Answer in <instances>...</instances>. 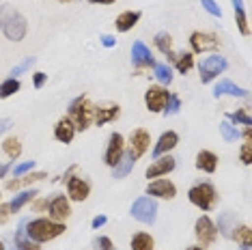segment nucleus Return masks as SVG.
<instances>
[{
	"instance_id": "nucleus-1",
	"label": "nucleus",
	"mask_w": 252,
	"mask_h": 250,
	"mask_svg": "<svg viewBox=\"0 0 252 250\" xmlns=\"http://www.w3.org/2000/svg\"><path fill=\"white\" fill-rule=\"evenodd\" d=\"M0 31H2V35L9 41H22L26 37V31H28L26 18L9 2L0 4Z\"/></svg>"
},
{
	"instance_id": "nucleus-2",
	"label": "nucleus",
	"mask_w": 252,
	"mask_h": 250,
	"mask_svg": "<svg viewBox=\"0 0 252 250\" xmlns=\"http://www.w3.org/2000/svg\"><path fill=\"white\" fill-rule=\"evenodd\" d=\"M65 222H54L50 218H35V220H26V233L35 244L43 242H52L59 235L65 233Z\"/></svg>"
},
{
	"instance_id": "nucleus-3",
	"label": "nucleus",
	"mask_w": 252,
	"mask_h": 250,
	"mask_svg": "<svg viewBox=\"0 0 252 250\" xmlns=\"http://www.w3.org/2000/svg\"><path fill=\"white\" fill-rule=\"evenodd\" d=\"M69 119L76 125V132H84V129H89V125L93 123V104H91V99L87 95H80L78 99L71 101L69 106Z\"/></svg>"
},
{
	"instance_id": "nucleus-4",
	"label": "nucleus",
	"mask_w": 252,
	"mask_h": 250,
	"mask_svg": "<svg viewBox=\"0 0 252 250\" xmlns=\"http://www.w3.org/2000/svg\"><path fill=\"white\" fill-rule=\"evenodd\" d=\"M188 198H190V203H192V205H196L198 209L209 212V209H214V205L218 203V192H216V188L211 184H207V181H200V184L190 188Z\"/></svg>"
},
{
	"instance_id": "nucleus-5",
	"label": "nucleus",
	"mask_w": 252,
	"mask_h": 250,
	"mask_svg": "<svg viewBox=\"0 0 252 250\" xmlns=\"http://www.w3.org/2000/svg\"><path fill=\"white\" fill-rule=\"evenodd\" d=\"M131 216L142 224H153L158 220V203L151 196H140L131 205Z\"/></svg>"
},
{
	"instance_id": "nucleus-6",
	"label": "nucleus",
	"mask_w": 252,
	"mask_h": 250,
	"mask_svg": "<svg viewBox=\"0 0 252 250\" xmlns=\"http://www.w3.org/2000/svg\"><path fill=\"white\" fill-rule=\"evenodd\" d=\"M228 67V62L224 56H220V54H214V56H207V59H203L200 61V65H198V71H200V82L203 84H207L211 82L214 78H218L222 71H224Z\"/></svg>"
},
{
	"instance_id": "nucleus-7",
	"label": "nucleus",
	"mask_w": 252,
	"mask_h": 250,
	"mask_svg": "<svg viewBox=\"0 0 252 250\" xmlns=\"http://www.w3.org/2000/svg\"><path fill=\"white\" fill-rule=\"evenodd\" d=\"M194 235H196V240L203 244V246H211L218 237V229H216L214 220H211L209 216H200L196 220V224H194Z\"/></svg>"
},
{
	"instance_id": "nucleus-8",
	"label": "nucleus",
	"mask_w": 252,
	"mask_h": 250,
	"mask_svg": "<svg viewBox=\"0 0 252 250\" xmlns=\"http://www.w3.org/2000/svg\"><path fill=\"white\" fill-rule=\"evenodd\" d=\"M149 147H151V136H149L147 129H131L129 134V153L134 156V160H138L142 157L145 153L149 151Z\"/></svg>"
},
{
	"instance_id": "nucleus-9",
	"label": "nucleus",
	"mask_w": 252,
	"mask_h": 250,
	"mask_svg": "<svg viewBox=\"0 0 252 250\" xmlns=\"http://www.w3.org/2000/svg\"><path fill=\"white\" fill-rule=\"evenodd\" d=\"M170 93L162 87H149L145 93V104L149 112H164L166 101H168Z\"/></svg>"
},
{
	"instance_id": "nucleus-10",
	"label": "nucleus",
	"mask_w": 252,
	"mask_h": 250,
	"mask_svg": "<svg viewBox=\"0 0 252 250\" xmlns=\"http://www.w3.org/2000/svg\"><path fill=\"white\" fill-rule=\"evenodd\" d=\"M190 45L194 52H209V50H216L220 45V39L214 32H203V31H194L190 35Z\"/></svg>"
},
{
	"instance_id": "nucleus-11",
	"label": "nucleus",
	"mask_w": 252,
	"mask_h": 250,
	"mask_svg": "<svg viewBox=\"0 0 252 250\" xmlns=\"http://www.w3.org/2000/svg\"><path fill=\"white\" fill-rule=\"evenodd\" d=\"M147 194L151 198H166V201H170V198L177 196V188L168 179H153L147 186Z\"/></svg>"
},
{
	"instance_id": "nucleus-12",
	"label": "nucleus",
	"mask_w": 252,
	"mask_h": 250,
	"mask_svg": "<svg viewBox=\"0 0 252 250\" xmlns=\"http://www.w3.org/2000/svg\"><path fill=\"white\" fill-rule=\"evenodd\" d=\"M123 153H125V138H123V134L112 132L110 140H108V149H106L104 162L108 164V166H114V164L123 157Z\"/></svg>"
},
{
	"instance_id": "nucleus-13",
	"label": "nucleus",
	"mask_w": 252,
	"mask_h": 250,
	"mask_svg": "<svg viewBox=\"0 0 252 250\" xmlns=\"http://www.w3.org/2000/svg\"><path fill=\"white\" fill-rule=\"evenodd\" d=\"M48 212H50V220H54V222H65L71 216V207H69L67 196L59 194V196H54L52 201H48Z\"/></svg>"
},
{
	"instance_id": "nucleus-14",
	"label": "nucleus",
	"mask_w": 252,
	"mask_h": 250,
	"mask_svg": "<svg viewBox=\"0 0 252 250\" xmlns=\"http://www.w3.org/2000/svg\"><path fill=\"white\" fill-rule=\"evenodd\" d=\"M67 194H69V198L76 203L87 201L89 194H91L89 181H84L82 177H69L67 179Z\"/></svg>"
},
{
	"instance_id": "nucleus-15",
	"label": "nucleus",
	"mask_w": 252,
	"mask_h": 250,
	"mask_svg": "<svg viewBox=\"0 0 252 250\" xmlns=\"http://www.w3.org/2000/svg\"><path fill=\"white\" fill-rule=\"evenodd\" d=\"M175 166H177V162H175V157H170L168 153H166L164 157H156V162L151 164V166L147 168V177H149V181L151 179H158V177H164V175H168L170 170H175Z\"/></svg>"
},
{
	"instance_id": "nucleus-16",
	"label": "nucleus",
	"mask_w": 252,
	"mask_h": 250,
	"mask_svg": "<svg viewBox=\"0 0 252 250\" xmlns=\"http://www.w3.org/2000/svg\"><path fill=\"white\" fill-rule=\"evenodd\" d=\"M131 62H134L138 69H145V67L156 65V59L151 56V50L142 41H134V45H131Z\"/></svg>"
},
{
	"instance_id": "nucleus-17",
	"label": "nucleus",
	"mask_w": 252,
	"mask_h": 250,
	"mask_svg": "<svg viewBox=\"0 0 252 250\" xmlns=\"http://www.w3.org/2000/svg\"><path fill=\"white\" fill-rule=\"evenodd\" d=\"M121 115V108L117 104H106V106H93V123L95 125H106L119 119Z\"/></svg>"
},
{
	"instance_id": "nucleus-18",
	"label": "nucleus",
	"mask_w": 252,
	"mask_h": 250,
	"mask_svg": "<svg viewBox=\"0 0 252 250\" xmlns=\"http://www.w3.org/2000/svg\"><path fill=\"white\" fill-rule=\"evenodd\" d=\"M73 136H76V125H73V121L69 117H63L56 121L54 125V138L59 140V143H71Z\"/></svg>"
},
{
	"instance_id": "nucleus-19",
	"label": "nucleus",
	"mask_w": 252,
	"mask_h": 250,
	"mask_svg": "<svg viewBox=\"0 0 252 250\" xmlns=\"http://www.w3.org/2000/svg\"><path fill=\"white\" fill-rule=\"evenodd\" d=\"M177 143H179V134L173 132V129L164 132V134L158 138V145H156V149H153V157H162V156H166L168 151H173V149H175Z\"/></svg>"
},
{
	"instance_id": "nucleus-20",
	"label": "nucleus",
	"mask_w": 252,
	"mask_h": 250,
	"mask_svg": "<svg viewBox=\"0 0 252 250\" xmlns=\"http://www.w3.org/2000/svg\"><path fill=\"white\" fill-rule=\"evenodd\" d=\"M222 95H231V97H246V89L237 87L235 82L231 80H220L214 87V97H222Z\"/></svg>"
},
{
	"instance_id": "nucleus-21",
	"label": "nucleus",
	"mask_w": 252,
	"mask_h": 250,
	"mask_svg": "<svg viewBox=\"0 0 252 250\" xmlns=\"http://www.w3.org/2000/svg\"><path fill=\"white\" fill-rule=\"evenodd\" d=\"M138 20H140V11H123L121 15H117L114 26H117L119 32H127L138 24Z\"/></svg>"
},
{
	"instance_id": "nucleus-22",
	"label": "nucleus",
	"mask_w": 252,
	"mask_h": 250,
	"mask_svg": "<svg viewBox=\"0 0 252 250\" xmlns=\"http://www.w3.org/2000/svg\"><path fill=\"white\" fill-rule=\"evenodd\" d=\"M196 168L203 170V173H216V168H218V156H216L214 151H207V149L198 151V156H196Z\"/></svg>"
},
{
	"instance_id": "nucleus-23",
	"label": "nucleus",
	"mask_w": 252,
	"mask_h": 250,
	"mask_svg": "<svg viewBox=\"0 0 252 250\" xmlns=\"http://www.w3.org/2000/svg\"><path fill=\"white\" fill-rule=\"evenodd\" d=\"M15 248H18V250H41L35 242L31 240V237H28V233H26V220H22L20 226H18V231H15Z\"/></svg>"
},
{
	"instance_id": "nucleus-24",
	"label": "nucleus",
	"mask_w": 252,
	"mask_h": 250,
	"mask_svg": "<svg viewBox=\"0 0 252 250\" xmlns=\"http://www.w3.org/2000/svg\"><path fill=\"white\" fill-rule=\"evenodd\" d=\"M134 162H136V160H134V156H131L129 151H127V153H123L121 160H119V162L112 166V177H114V179H123V177H127L129 170L134 168Z\"/></svg>"
},
{
	"instance_id": "nucleus-25",
	"label": "nucleus",
	"mask_w": 252,
	"mask_h": 250,
	"mask_svg": "<svg viewBox=\"0 0 252 250\" xmlns=\"http://www.w3.org/2000/svg\"><path fill=\"white\" fill-rule=\"evenodd\" d=\"M235 226H237V218H235V214H233V212L220 214L216 229L220 231L222 235H224V237H231V235H233V231H235Z\"/></svg>"
},
{
	"instance_id": "nucleus-26",
	"label": "nucleus",
	"mask_w": 252,
	"mask_h": 250,
	"mask_svg": "<svg viewBox=\"0 0 252 250\" xmlns=\"http://www.w3.org/2000/svg\"><path fill=\"white\" fill-rule=\"evenodd\" d=\"M37 194H39L37 190H24V192H20V194H18V196L13 198V201L9 203V209H11V214L20 212V209L24 207V205H28V203H31V201H32V198H35Z\"/></svg>"
},
{
	"instance_id": "nucleus-27",
	"label": "nucleus",
	"mask_w": 252,
	"mask_h": 250,
	"mask_svg": "<svg viewBox=\"0 0 252 250\" xmlns=\"http://www.w3.org/2000/svg\"><path fill=\"white\" fill-rule=\"evenodd\" d=\"M2 151H4V156H7L9 160H18V157L22 156V143H20V138H15V136H9V138H4Z\"/></svg>"
},
{
	"instance_id": "nucleus-28",
	"label": "nucleus",
	"mask_w": 252,
	"mask_h": 250,
	"mask_svg": "<svg viewBox=\"0 0 252 250\" xmlns=\"http://www.w3.org/2000/svg\"><path fill=\"white\" fill-rule=\"evenodd\" d=\"M45 177H48L45 173H31V175H26V177L11 179V181H7V190H18V188H22V186L35 184V181H41V179H45Z\"/></svg>"
},
{
	"instance_id": "nucleus-29",
	"label": "nucleus",
	"mask_w": 252,
	"mask_h": 250,
	"mask_svg": "<svg viewBox=\"0 0 252 250\" xmlns=\"http://www.w3.org/2000/svg\"><path fill=\"white\" fill-rule=\"evenodd\" d=\"M156 248V242L149 233H136L131 237V250H153Z\"/></svg>"
},
{
	"instance_id": "nucleus-30",
	"label": "nucleus",
	"mask_w": 252,
	"mask_h": 250,
	"mask_svg": "<svg viewBox=\"0 0 252 250\" xmlns=\"http://www.w3.org/2000/svg\"><path fill=\"white\" fill-rule=\"evenodd\" d=\"M173 61H175V67H177V71L183 73L186 76L188 71L194 67V56L190 52H181V54H173Z\"/></svg>"
},
{
	"instance_id": "nucleus-31",
	"label": "nucleus",
	"mask_w": 252,
	"mask_h": 250,
	"mask_svg": "<svg viewBox=\"0 0 252 250\" xmlns=\"http://www.w3.org/2000/svg\"><path fill=\"white\" fill-rule=\"evenodd\" d=\"M153 43H156V48L162 54H166V56H170V59H173V37H170L168 32H158L156 39H153Z\"/></svg>"
},
{
	"instance_id": "nucleus-32",
	"label": "nucleus",
	"mask_w": 252,
	"mask_h": 250,
	"mask_svg": "<svg viewBox=\"0 0 252 250\" xmlns=\"http://www.w3.org/2000/svg\"><path fill=\"white\" fill-rule=\"evenodd\" d=\"M20 91V80L18 78H7L2 84H0V99H7L11 95H15Z\"/></svg>"
},
{
	"instance_id": "nucleus-33",
	"label": "nucleus",
	"mask_w": 252,
	"mask_h": 250,
	"mask_svg": "<svg viewBox=\"0 0 252 250\" xmlns=\"http://www.w3.org/2000/svg\"><path fill=\"white\" fill-rule=\"evenodd\" d=\"M233 240H237L242 246H252V231H250V226H235V231H233Z\"/></svg>"
},
{
	"instance_id": "nucleus-34",
	"label": "nucleus",
	"mask_w": 252,
	"mask_h": 250,
	"mask_svg": "<svg viewBox=\"0 0 252 250\" xmlns=\"http://www.w3.org/2000/svg\"><path fill=\"white\" fill-rule=\"evenodd\" d=\"M220 134H222V138H224L226 143H235V140L239 138V129L235 127L231 121H222L220 123Z\"/></svg>"
},
{
	"instance_id": "nucleus-35",
	"label": "nucleus",
	"mask_w": 252,
	"mask_h": 250,
	"mask_svg": "<svg viewBox=\"0 0 252 250\" xmlns=\"http://www.w3.org/2000/svg\"><path fill=\"white\" fill-rule=\"evenodd\" d=\"M153 69H156L158 82H162V84H170V82H173V71H170L168 65H164V62H156V65H153Z\"/></svg>"
},
{
	"instance_id": "nucleus-36",
	"label": "nucleus",
	"mask_w": 252,
	"mask_h": 250,
	"mask_svg": "<svg viewBox=\"0 0 252 250\" xmlns=\"http://www.w3.org/2000/svg\"><path fill=\"white\" fill-rule=\"evenodd\" d=\"M235 22H237V28H239V32H242L244 37H248V35H250V26H248V15H246L244 7L235 9Z\"/></svg>"
},
{
	"instance_id": "nucleus-37",
	"label": "nucleus",
	"mask_w": 252,
	"mask_h": 250,
	"mask_svg": "<svg viewBox=\"0 0 252 250\" xmlns=\"http://www.w3.org/2000/svg\"><path fill=\"white\" fill-rule=\"evenodd\" d=\"M226 121H231V123H237V125H252V119L248 115V110H237V112H228L226 115Z\"/></svg>"
},
{
	"instance_id": "nucleus-38",
	"label": "nucleus",
	"mask_w": 252,
	"mask_h": 250,
	"mask_svg": "<svg viewBox=\"0 0 252 250\" xmlns=\"http://www.w3.org/2000/svg\"><path fill=\"white\" fill-rule=\"evenodd\" d=\"M32 62H35V59H32V56H26V59L20 62V65H15L13 69H11V78H18V76H22L24 71H28Z\"/></svg>"
},
{
	"instance_id": "nucleus-39",
	"label": "nucleus",
	"mask_w": 252,
	"mask_h": 250,
	"mask_svg": "<svg viewBox=\"0 0 252 250\" xmlns=\"http://www.w3.org/2000/svg\"><path fill=\"white\" fill-rule=\"evenodd\" d=\"M179 108H181V99L177 97V95L170 93L168 101H166V108H164V115H177V112H179Z\"/></svg>"
},
{
	"instance_id": "nucleus-40",
	"label": "nucleus",
	"mask_w": 252,
	"mask_h": 250,
	"mask_svg": "<svg viewBox=\"0 0 252 250\" xmlns=\"http://www.w3.org/2000/svg\"><path fill=\"white\" fill-rule=\"evenodd\" d=\"M200 4H203V9L214 15V18H222V9L216 0H200Z\"/></svg>"
},
{
	"instance_id": "nucleus-41",
	"label": "nucleus",
	"mask_w": 252,
	"mask_h": 250,
	"mask_svg": "<svg viewBox=\"0 0 252 250\" xmlns=\"http://www.w3.org/2000/svg\"><path fill=\"white\" fill-rule=\"evenodd\" d=\"M35 168V160H28V162H22L18 164V166L13 168V175L15 177H22V175H26V173H31V170Z\"/></svg>"
},
{
	"instance_id": "nucleus-42",
	"label": "nucleus",
	"mask_w": 252,
	"mask_h": 250,
	"mask_svg": "<svg viewBox=\"0 0 252 250\" xmlns=\"http://www.w3.org/2000/svg\"><path fill=\"white\" fill-rule=\"evenodd\" d=\"M242 162L246 166L252 162V140H246L244 147H242Z\"/></svg>"
},
{
	"instance_id": "nucleus-43",
	"label": "nucleus",
	"mask_w": 252,
	"mask_h": 250,
	"mask_svg": "<svg viewBox=\"0 0 252 250\" xmlns=\"http://www.w3.org/2000/svg\"><path fill=\"white\" fill-rule=\"evenodd\" d=\"M97 248H99V250H117V248H114V244H112V240H110V237H106V235H101V237H97Z\"/></svg>"
},
{
	"instance_id": "nucleus-44",
	"label": "nucleus",
	"mask_w": 252,
	"mask_h": 250,
	"mask_svg": "<svg viewBox=\"0 0 252 250\" xmlns=\"http://www.w3.org/2000/svg\"><path fill=\"white\" fill-rule=\"evenodd\" d=\"M45 82H48V73H43V71H37L35 76H32V84H35V89H41Z\"/></svg>"
},
{
	"instance_id": "nucleus-45",
	"label": "nucleus",
	"mask_w": 252,
	"mask_h": 250,
	"mask_svg": "<svg viewBox=\"0 0 252 250\" xmlns=\"http://www.w3.org/2000/svg\"><path fill=\"white\" fill-rule=\"evenodd\" d=\"M11 216V209H9V203H4V205H0V224H7Z\"/></svg>"
},
{
	"instance_id": "nucleus-46",
	"label": "nucleus",
	"mask_w": 252,
	"mask_h": 250,
	"mask_svg": "<svg viewBox=\"0 0 252 250\" xmlns=\"http://www.w3.org/2000/svg\"><path fill=\"white\" fill-rule=\"evenodd\" d=\"M108 222V218H106V216H95V218L93 220H91V226H93V229H99V226H104Z\"/></svg>"
},
{
	"instance_id": "nucleus-47",
	"label": "nucleus",
	"mask_w": 252,
	"mask_h": 250,
	"mask_svg": "<svg viewBox=\"0 0 252 250\" xmlns=\"http://www.w3.org/2000/svg\"><path fill=\"white\" fill-rule=\"evenodd\" d=\"M11 127H13V119H0V134L9 132Z\"/></svg>"
},
{
	"instance_id": "nucleus-48",
	"label": "nucleus",
	"mask_w": 252,
	"mask_h": 250,
	"mask_svg": "<svg viewBox=\"0 0 252 250\" xmlns=\"http://www.w3.org/2000/svg\"><path fill=\"white\" fill-rule=\"evenodd\" d=\"M101 43H104L106 48H112V45H114V37L112 35H104V37H101Z\"/></svg>"
},
{
	"instance_id": "nucleus-49",
	"label": "nucleus",
	"mask_w": 252,
	"mask_h": 250,
	"mask_svg": "<svg viewBox=\"0 0 252 250\" xmlns=\"http://www.w3.org/2000/svg\"><path fill=\"white\" fill-rule=\"evenodd\" d=\"M89 2H93V4H114L117 0H89Z\"/></svg>"
},
{
	"instance_id": "nucleus-50",
	"label": "nucleus",
	"mask_w": 252,
	"mask_h": 250,
	"mask_svg": "<svg viewBox=\"0 0 252 250\" xmlns=\"http://www.w3.org/2000/svg\"><path fill=\"white\" fill-rule=\"evenodd\" d=\"M7 173H9V164H0V179H2Z\"/></svg>"
},
{
	"instance_id": "nucleus-51",
	"label": "nucleus",
	"mask_w": 252,
	"mask_h": 250,
	"mask_svg": "<svg viewBox=\"0 0 252 250\" xmlns=\"http://www.w3.org/2000/svg\"><path fill=\"white\" fill-rule=\"evenodd\" d=\"M233 2V9H239V7H244V0H231Z\"/></svg>"
},
{
	"instance_id": "nucleus-52",
	"label": "nucleus",
	"mask_w": 252,
	"mask_h": 250,
	"mask_svg": "<svg viewBox=\"0 0 252 250\" xmlns=\"http://www.w3.org/2000/svg\"><path fill=\"white\" fill-rule=\"evenodd\" d=\"M43 207H48V201H37V209H43Z\"/></svg>"
},
{
	"instance_id": "nucleus-53",
	"label": "nucleus",
	"mask_w": 252,
	"mask_h": 250,
	"mask_svg": "<svg viewBox=\"0 0 252 250\" xmlns=\"http://www.w3.org/2000/svg\"><path fill=\"white\" fill-rule=\"evenodd\" d=\"M188 250H205V248H200V246H192V248H188Z\"/></svg>"
},
{
	"instance_id": "nucleus-54",
	"label": "nucleus",
	"mask_w": 252,
	"mask_h": 250,
	"mask_svg": "<svg viewBox=\"0 0 252 250\" xmlns=\"http://www.w3.org/2000/svg\"><path fill=\"white\" fill-rule=\"evenodd\" d=\"M59 2H65L67 4V2H73V0H59Z\"/></svg>"
},
{
	"instance_id": "nucleus-55",
	"label": "nucleus",
	"mask_w": 252,
	"mask_h": 250,
	"mask_svg": "<svg viewBox=\"0 0 252 250\" xmlns=\"http://www.w3.org/2000/svg\"><path fill=\"white\" fill-rule=\"evenodd\" d=\"M239 250H250V246H242V248H239Z\"/></svg>"
},
{
	"instance_id": "nucleus-56",
	"label": "nucleus",
	"mask_w": 252,
	"mask_h": 250,
	"mask_svg": "<svg viewBox=\"0 0 252 250\" xmlns=\"http://www.w3.org/2000/svg\"><path fill=\"white\" fill-rule=\"evenodd\" d=\"M0 250H4V246H2V242H0Z\"/></svg>"
},
{
	"instance_id": "nucleus-57",
	"label": "nucleus",
	"mask_w": 252,
	"mask_h": 250,
	"mask_svg": "<svg viewBox=\"0 0 252 250\" xmlns=\"http://www.w3.org/2000/svg\"><path fill=\"white\" fill-rule=\"evenodd\" d=\"M11 250H18V248H11Z\"/></svg>"
}]
</instances>
